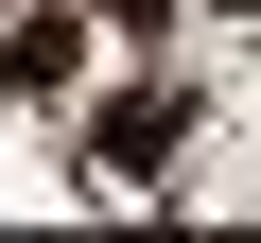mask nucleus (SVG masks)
Listing matches in <instances>:
<instances>
[{
    "label": "nucleus",
    "instance_id": "f257e3e1",
    "mask_svg": "<svg viewBox=\"0 0 261 243\" xmlns=\"http://www.w3.org/2000/svg\"><path fill=\"white\" fill-rule=\"evenodd\" d=\"M105 18H157V0H105Z\"/></svg>",
    "mask_w": 261,
    "mask_h": 243
}]
</instances>
